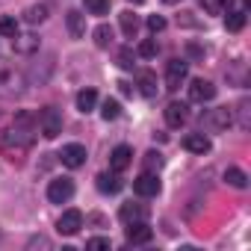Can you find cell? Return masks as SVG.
<instances>
[{"label": "cell", "mask_w": 251, "mask_h": 251, "mask_svg": "<svg viewBox=\"0 0 251 251\" xmlns=\"http://www.w3.org/2000/svg\"><path fill=\"white\" fill-rule=\"evenodd\" d=\"M27 121H30V118H27V115H21L15 127H9V130L0 133V151H3V157H6V160H12V163H21V160H24V154L30 151V145H33L30 127H24Z\"/></svg>", "instance_id": "1"}, {"label": "cell", "mask_w": 251, "mask_h": 251, "mask_svg": "<svg viewBox=\"0 0 251 251\" xmlns=\"http://www.w3.org/2000/svg\"><path fill=\"white\" fill-rule=\"evenodd\" d=\"M24 86H27L24 71L15 62L0 56V98H18L24 92Z\"/></svg>", "instance_id": "2"}, {"label": "cell", "mask_w": 251, "mask_h": 251, "mask_svg": "<svg viewBox=\"0 0 251 251\" xmlns=\"http://www.w3.org/2000/svg\"><path fill=\"white\" fill-rule=\"evenodd\" d=\"M39 133L45 139H56L62 133V112L56 106H45L39 112Z\"/></svg>", "instance_id": "3"}, {"label": "cell", "mask_w": 251, "mask_h": 251, "mask_svg": "<svg viewBox=\"0 0 251 251\" xmlns=\"http://www.w3.org/2000/svg\"><path fill=\"white\" fill-rule=\"evenodd\" d=\"M201 124H204L207 130H213V133H219V130H227L230 124H233V109H227V106L207 109V112L201 115Z\"/></svg>", "instance_id": "4"}, {"label": "cell", "mask_w": 251, "mask_h": 251, "mask_svg": "<svg viewBox=\"0 0 251 251\" xmlns=\"http://www.w3.org/2000/svg\"><path fill=\"white\" fill-rule=\"evenodd\" d=\"M74 198V180L71 177H56L48 183V201L50 204H65Z\"/></svg>", "instance_id": "5"}, {"label": "cell", "mask_w": 251, "mask_h": 251, "mask_svg": "<svg viewBox=\"0 0 251 251\" xmlns=\"http://www.w3.org/2000/svg\"><path fill=\"white\" fill-rule=\"evenodd\" d=\"M186 74H189V62L186 59H172L166 65V89L169 92H177L180 83L186 80Z\"/></svg>", "instance_id": "6"}, {"label": "cell", "mask_w": 251, "mask_h": 251, "mask_svg": "<svg viewBox=\"0 0 251 251\" xmlns=\"http://www.w3.org/2000/svg\"><path fill=\"white\" fill-rule=\"evenodd\" d=\"M86 145H80V142H71V145H65L62 148V154H59V160H62V166H68V169H80L83 163H86Z\"/></svg>", "instance_id": "7"}, {"label": "cell", "mask_w": 251, "mask_h": 251, "mask_svg": "<svg viewBox=\"0 0 251 251\" xmlns=\"http://www.w3.org/2000/svg\"><path fill=\"white\" fill-rule=\"evenodd\" d=\"M133 189H136V195H142V198H154V195L160 192V177H157L154 172H142V175L133 180Z\"/></svg>", "instance_id": "8"}, {"label": "cell", "mask_w": 251, "mask_h": 251, "mask_svg": "<svg viewBox=\"0 0 251 251\" xmlns=\"http://www.w3.org/2000/svg\"><path fill=\"white\" fill-rule=\"evenodd\" d=\"M80 227H83V213L80 210H65L59 216V222H56V230L65 233V236H74Z\"/></svg>", "instance_id": "9"}, {"label": "cell", "mask_w": 251, "mask_h": 251, "mask_svg": "<svg viewBox=\"0 0 251 251\" xmlns=\"http://www.w3.org/2000/svg\"><path fill=\"white\" fill-rule=\"evenodd\" d=\"M213 98H216V86H213L210 80H192V83H189V100L207 103V100H213Z\"/></svg>", "instance_id": "10"}, {"label": "cell", "mask_w": 251, "mask_h": 251, "mask_svg": "<svg viewBox=\"0 0 251 251\" xmlns=\"http://www.w3.org/2000/svg\"><path fill=\"white\" fill-rule=\"evenodd\" d=\"M151 236H154V230L148 227V222H130L127 225V242L130 245H145V242H151Z\"/></svg>", "instance_id": "11"}, {"label": "cell", "mask_w": 251, "mask_h": 251, "mask_svg": "<svg viewBox=\"0 0 251 251\" xmlns=\"http://www.w3.org/2000/svg\"><path fill=\"white\" fill-rule=\"evenodd\" d=\"M130 163H133V151L127 148V145H118L112 154H109V169L112 172H124V169H130Z\"/></svg>", "instance_id": "12"}, {"label": "cell", "mask_w": 251, "mask_h": 251, "mask_svg": "<svg viewBox=\"0 0 251 251\" xmlns=\"http://www.w3.org/2000/svg\"><path fill=\"white\" fill-rule=\"evenodd\" d=\"M118 216H121V222H145L148 219V207L145 204H121V210H118Z\"/></svg>", "instance_id": "13"}, {"label": "cell", "mask_w": 251, "mask_h": 251, "mask_svg": "<svg viewBox=\"0 0 251 251\" xmlns=\"http://www.w3.org/2000/svg\"><path fill=\"white\" fill-rule=\"evenodd\" d=\"M12 48H15V53H21V56H30V53H36L39 50V36H33V33H27V36H15L12 39Z\"/></svg>", "instance_id": "14"}, {"label": "cell", "mask_w": 251, "mask_h": 251, "mask_svg": "<svg viewBox=\"0 0 251 251\" xmlns=\"http://www.w3.org/2000/svg\"><path fill=\"white\" fill-rule=\"evenodd\" d=\"M65 24H68L71 39H83V36H86V15H83V12L71 9V12L65 15Z\"/></svg>", "instance_id": "15"}, {"label": "cell", "mask_w": 251, "mask_h": 251, "mask_svg": "<svg viewBox=\"0 0 251 251\" xmlns=\"http://www.w3.org/2000/svg\"><path fill=\"white\" fill-rule=\"evenodd\" d=\"M121 177H118V172H103V175H98V189L103 192V195H115V192H121Z\"/></svg>", "instance_id": "16"}, {"label": "cell", "mask_w": 251, "mask_h": 251, "mask_svg": "<svg viewBox=\"0 0 251 251\" xmlns=\"http://www.w3.org/2000/svg\"><path fill=\"white\" fill-rule=\"evenodd\" d=\"M186 121V103H169L166 106V124L169 127H180V124Z\"/></svg>", "instance_id": "17"}, {"label": "cell", "mask_w": 251, "mask_h": 251, "mask_svg": "<svg viewBox=\"0 0 251 251\" xmlns=\"http://www.w3.org/2000/svg\"><path fill=\"white\" fill-rule=\"evenodd\" d=\"M183 148L192 151V154H207V151H210V139H207L204 133H189V136L183 139Z\"/></svg>", "instance_id": "18"}, {"label": "cell", "mask_w": 251, "mask_h": 251, "mask_svg": "<svg viewBox=\"0 0 251 251\" xmlns=\"http://www.w3.org/2000/svg\"><path fill=\"white\" fill-rule=\"evenodd\" d=\"M118 21H121V30H124V36H127V39H133V36L139 33V18H136L130 9H127V12H121Z\"/></svg>", "instance_id": "19"}, {"label": "cell", "mask_w": 251, "mask_h": 251, "mask_svg": "<svg viewBox=\"0 0 251 251\" xmlns=\"http://www.w3.org/2000/svg\"><path fill=\"white\" fill-rule=\"evenodd\" d=\"M95 103H98V92H95V89H83V92H77V109H80V112H92Z\"/></svg>", "instance_id": "20"}, {"label": "cell", "mask_w": 251, "mask_h": 251, "mask_svg": "<svg viewBox=\"0 0 251 251\" xmlns=\"http://www.w3.org/2000/svg\"><path fill=\"white\" fill-rule=\"evenodd\" d=\"M225 183L233 186V189H245V186H248V175H245L242 169H227V172H225Z\"/></svg>", "instance_id": "21"}, {"label": "cell", "mask_w": 251, "mask_h": 251, "mask_svg": "<svg viewBox=\"0 0 251 251\" xmlns=\"http://www.w3.org/2000/svg\"><path fill=\"white\" fill-rule=\"evenodd\" d=\"M139 92H142L145 98H154V95H157V77H154L151 71H142V74H139Z\"/></svg>", "instance_id": "22"}, {"label": "cell", "mask_w": 251, "mask_h": 251, "mask_svg": "<svg viewBox=\"0 0 251 251\" xmlns=\"http://www.w3.org/2000/svg\"><path fill=\"white\" fill-rule=\"evenodd\" d=\"M118 115H121V103H118L115 98H106V100L100 103V118H103V121H115Z\"/></svg>", "instance_id": "23"}, {"label": "cell", "mask_w": 251, "mask_h": 251, "mask_svg": "<svg viewBox=\"0 0 251 251\" xmlns=\"http://www.w3.org/2000/svg\"><path fill=\"white\" fill-rule=\"evenodd\" d=\"M230 3H233V0H201V9L207 15H222V12L230 9Z\"/></svg>", "instance_id": "24"}, {"label": "cell", "mask_w": 251, "mask_h": 251, "mask_svg": "<svg viewBox=\"0 0 251 251\" xmlns=\"http://www.w3.org/2000/svg\"><path fill=\"white\" fill-rule=\"evenodd\" d=\"M45 18H48V6H45V3H39V6H30V9L24 12V21H27V24H42Z\"/></svg>", "instance_id": "25"}, {"label": "cell", "mask_w": 251, "mask_h": 251, "mask_svg": "<svg viewBox=\"0 0 251 251\" xmlns=\"http://www.w3.org/2000/svg\"><path fill=\"white\" fill-rule=\"evenodd\" d=\"M225 27L230 30V33H239L242 27H245V12L239 9V12H227V18H225Z\"/></svg>", "instance_id": "26"}, {"label": "cell", "mask_w": 251, "mask_h": 251, "mask_svg": "<svg viewBox=\"0 0 251 251\" xmlns=\"http://www.w3.org/2000/svg\"><path fill=\"white\" fill-rule=\"evenodd\" d=\"M95 45L98 48H109L112 45V27H106V24L95 27Z\"/></svg>", "instance_id": "27"}, {"label": "cell", "mask_w": 251, "mask_h": 251, "mask_svg": "<svg viewBox=\"0 0 251 251\" xmlns=\"http://www.w3.org/2000/svg\"><path fill=\"white\" fill-rule=\"evenodd\" d=\"M0 36H6V39H15L18 36V21L12 15H3L0 18Z\"/></svg>", "instance_id": "28"}, {"label": "cell", "mask_w": 251, "mask_h": 251, "mask_svg": "<svg viewBox=\"0 0 251 251\" xmlns=\"http://www.w3.org/2000/svg\"><path fill=\"white\" fill-rule=\"evenodd\" d=\"M86 3V12L92 15H106L109 12V0H83Z\"/></svg>", "instance_id": "29"}, {"label": "cell", "mask_w": 251, "mask_h": 251, "mask_svg": "<svg viewBox=\"0 0 251 251\" xmlns=\"http://www.w3.org/2000/svg\"><path fill=\"white\" fill-rule=\"evenodd\" d=\"M118 65H121L124 71H130V68L136 65V53H133L130 48H121V50H118Z\"/></svg>", "instance_id": "30"}, {"label": "cell", "mask_w": 251, "mask_h": 251, "mask_svg": "<svg viewBox=\"0 0 251 251\" xmlns=\"http://www.w3.org/2000/svg\"><path fill=\"white\" fill-rule=\"evenodd\" d=\"M248 106H251V103H248V100L242 98V100L236 103V109H233V112H239V127H242V130H248V127H251V118H248Z\"/></svg>", "instance_id": "31"}, {"label": "cell", "mask_w": 251, "mask_h": 251, "mask_svg": "<svg viewBox=\"0 0 251 251\" xmlns=\"http://www.w3.org/2000/svg\"><path fill=\"white\" fill-rule=\"evenodd\" d=\"M139 56H142V59H151V56H157V42H154V39H145V42L139 45Z\"/></svg>", "instance_id": "32"}, {"label": "cell", "mask_w": 251, "mask_h": 251, "mask_svg": "<svg viewBox=\"0 0 251 251\" xmlns=\"http://www.w3.org/2000/svg\"><path fill=\"white\" fill-rule=\"evenodd\" d=\"M145 166H148V172L160 169V166H163V154H157V151H148V154H145Z\"/></svg>", "instance_id": "33"}, {"label": "cell", "mask_w": 251, "mask_h": 251, "mask_svg": "<svg viewBox=\"0 0 251 251\" xmlns=\"http://www.w3.org/2000/svg\"><path fill=\"white\" fill-rule=\"evenodd\" d=\"M148 30H151V33H163V30H166V18H163V15H151V18H148Z\"/></svg>", "instance_id": "34"}, {"label": "cell", "mask_w": 251, "mask_h": 251, "mask_svg": "<svg viewBox=\"0 0 251 251\" xmlns=\"http://www.w3.org/2000/svg\"><path fill=\"white\" fill-rule=\"evenodd\" d=\"M86 248H92V251H103V248H109V239L95 236V239H89V242H86Z\"/></svg>", "instance_id": "35"}, {"label": "cell", "mask_w": 251, "mask_h": 251, "mask_svg": "<svg viewBox=\"0 0 251 251\" xmlns=\"http://www.w3.org/2000/svg\"><path fill=\"white\" fill-rule=\"evenodd\" d=\"M130 3H145V0H130Z\"/></svg>", "instance_id": "36"}, {"label": "cell", "mask_w": 251, "mask_h": 251, "mask_svg": "<svg viewBox=\"0 0 251 251\" xmlns=\"http://www.w3.org/2000/svg\"><path fill=\"white\" fill-rule=\"evenodd\" d=\"M166 3H177V0H166Z\"/></svg>", "instance_id": "37"}]
</instances>
